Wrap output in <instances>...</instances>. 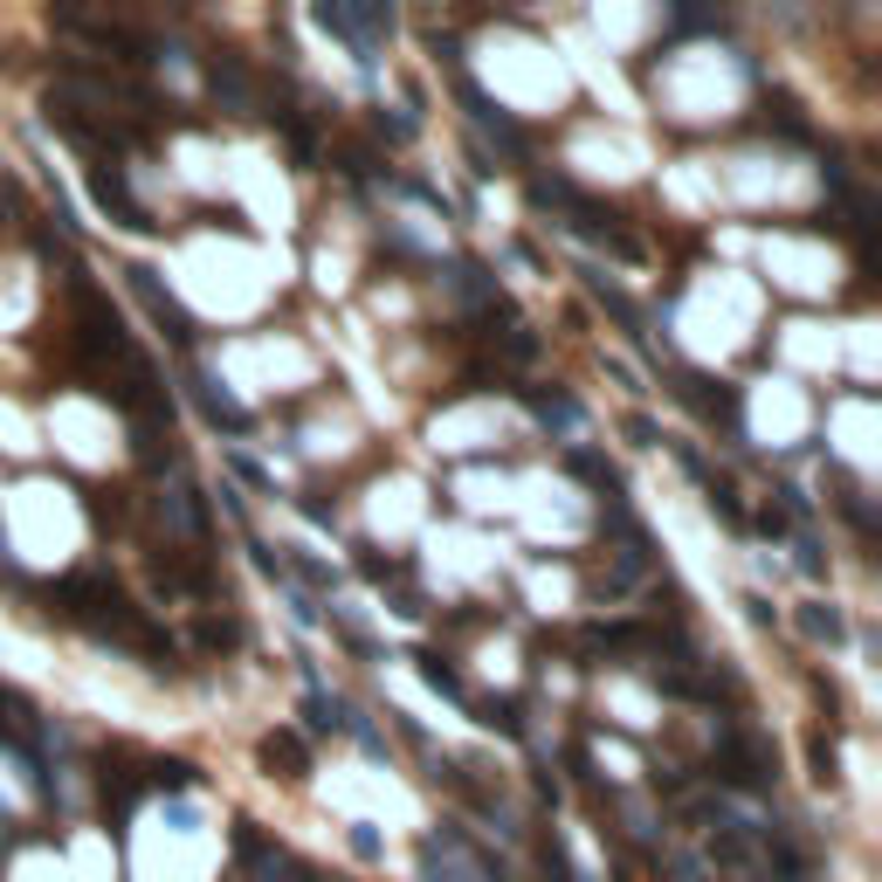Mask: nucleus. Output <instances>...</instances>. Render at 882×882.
I'll return each mask as SVG.
<instances>
[{"label": "nucleus", "mask_w": 882, "mask_h": 882, "mask_svg": "<svg viewBox=\"0 0 882 882\" xmlns=\"http://www.w3.org/2000/svg\"><path fill=\"white\" fill-rule=\"evenodd\" d=\"M531 407H538V421H552V428H573L580 421V407L565 400V394H531Z\"/></svg>", "instance_id": "nucleus-17"}, {"label": "nucleus", "mask_w": 882, "mask_h": 882, "mask_svg": "<svg viewBox=\"0 0 882 882\" xmlns=\"http://www.w3.org/2000/svg\"><path fill=\"white\" fill-rule=\"evenodd\" d=\"M414 662H421V676L441 690V696H462V669L449 662V655H434V648H421V655H414Z\"/></svg>", "instance_id": "nucleus-14"}, {"label": "nucleus", "mask_w": 882, "mask_h": 882, "mask_svg": "<svg viewBox=\"0 0 882 882\" xmlns=\"http://www.w3.org/2000/svg\"><path fill=\"white\" fill-rule=\"evenodd\" d=\"M676 394H683L696 414H704V421H731V428H738V394H731V386H717V379H696V373H683V379H676Z\"/></svg>", "instance_id": "nucleus-9"}, {"label": "nucleus", "mask_w": 882, "mask_h": 882, "mask_svg": "<svg viewBox=\"0 0 882 882\" xmlns=\"http://www.w3.org/2000/svg\"><path fill=\"white\" fill-rule=\"evenodd\" d=\"M483 724H489V731H504V738H525V704H517V696L483 704Z\"/></svg>", "instance_id": "nucleus-15"}, {"label": "nucleus", "mask_w": 882, "mask_h": 882, "mask_svg": "<svg viewBox=\"0 0 882 882\" xmlns=\"http://www.w3.org/2000/svg\"><path fill=\"white\" fill-rule=\"evenodd\" d=\"M200 641H207V648H235L242 628H235V620H200Z\"/></svg>", "instance_id": "nucleus-22"}, {"label": "nucleus", "mask_w": 882, "mask_h": 882, "mask_svg": "<svg viewBox=\"0 0 882 882\" xmlns=\"http://www.w3.org/2000/svg\"><path fill=\"white\" fill-rule=\"evenodd\" d=\"M56 614L76 620V628H90V635H111V641L145 648L159 669L173 662V635L152 628V620L132 607V593H124L111 573H76V580H63V586H56Z\"/></svg>", "instance_id": "nucleus-1"}, {"label": "nucleus", "mask_w": 882, "mask_h": 882, "mask_svg": "<svg viewBox=\"0 0 882 882\" xmlns=\"http://www.w3.org/2000/svg\"><path fill=\"white\" fill-rule=\"evenodd\" d=\"M194 400H200V414H207L214 428H228V434H249V407H235L228 394H214L207 379H194Z\"/></svg>", "instance_id": "nucleus-13"}, {"label": "nucleus", "mask_w": 882, "mask_h": 882, "mask_svg": "<svg viewBox=\"0 0 882 882\" xmlns=\"http://www.w3.org/2000/svg\"><path fill=\"white\" fill-rule=\"evenodd\" d=\"M710 510L724 517V525H731V531H745L751 525V517H745V504H738V489L731 483H710Z\"/></svg>", "instance_id": "nucleus-18"}, {"label": "nucleus", "mask_w": 882, "mask_h": 882, "mask_svg": "<svg viewBox=\"0 0 882 882\" xmlns=\"http://www.w3.org/2000/svg\"><path fill=\"white\" fill-rule=\"evenodd\" d=\"M90 194H97V207H103L118 228H139V235H145V228H159V221H145V207L132 200V187H124V173H118L111 159H90Z\"/></svg>", "instance_id": "nucleus-6"}, {"label": "nucleus", "mask_w": 882, "mask_h": 882, "mask_svg": "<svg viewBox=\"0 0 882 882\" xmlns=\"http://www.w3.org/2000/svg\"><path fill=\"white\" fill-rule=\"evenodd\" d=\"M538 862H544V875H552V882H580V875H573V862H565V848H559V841H538Z\"/></svg>", "instance_id": "nucleus-21"}, {"label": "nucleus", "mask_w": 882, "mask_h": 882, "mask_svg": "<svg viewBox=\"0 0 882 882\" xmlns=\"http://www.w3.org/2000/svg\"><path fill=\"white\" fill-rule=\"evenodd\" d=\"M56 29H69V35H84V42H97V48H118L124 63H159L166 48H159V35H145V29H124V21H90V14H56Z\"/></svg>", "instance_id": "nucleus-3"}, {"label": "nucleus", "mask_w": 882, "mask_h": 882, "mask_svg": "<svg viewBox=\"0 0 882 882\" xmlns=\"http://www.w3.org/2000/svg\"><path fill=\"white\" fill-rule=\"evenodd\" d=\"M462 103H470V118L483 124V132H497V139H504L510 152H525V145H531V139H525V124H510V118L497 111V103H489V97L476 90V84H462Z\"/></svg>", "instance_id": "nucleus-11"}, {"label": "nucleus", "mask_w": 882, "mask_h": 882, "mask_svg": "<svg viewBox=\"0 0 882 882\" xmlns=\"http://www.w3.org/2000/svg\"><path fill=\"white\" fill-rule=\"evenodd\" d=\"M263 765L283 772V780H304V772H310V751H304L297 731H269V738H263Z\"/></svg>", "instance_id": "nucleus-12"}, {"label": "nucleus", "mask_w": 882, "mask_h": 882, "mask_svg": "<svg viewBox=\"0 0 882 882\" xmlns=\"http://www.w3.org/2000/svg\"><path fill=\"white\" fill-rule=\"evenodd\" d=\"M145 786H166V793H187L194 786V765H179V759H159L145 772Z\"/></svg>", "instance_id": "nucleus-19"}, {"label": "nucleus", "mask_w": 882, "mask_h": 882, "mask_svg": "<svg viewBox=\"0 0 882 882\" xmlns=\"http://www.w3.org/2000/svg\"><path fill=\"white\" fill-rule=\"evenodd\" d=\"M710 855H717L724 869H751V862H759V841H751L745 820H717L710 827Z\"/></svg>", "instance_id": "nucleus-10"}, {"label": "nucleus", "mask_w": 882, "mask_h": 882, "mask_svg": "<svg viewBox=\"0 0 882 882\" xmlns=\"http://www.w3.org/2000/svg\"><path fill=\"white\" fill-rule=\"evenodd\" d=\"M800 628H807L814 641H841V614L827 600H807V614H800Z\"/></svg>", "instance_id": "nucleus-16"}, {"label": "nucleus", "mask_w": 882, "mask_h": 882, "mask_svg": "<svg viewBox=\"0 0 882 882\" xmlns=\"http://www.w3.org/2000/svg\"><path fill=\"white\" fill-rule=\"evenodd\" d=\"M814 780H820V786L835 780V745H827V738H814Z\"/></svg>", "instance_id": "nucleus-23"}, {"label": "nucleus", "mask_w": 882, "mask_h": 882, "mask_svg": "<svg viewBox=\"0 0 882 882\" xmlns=\"http://www.w3.org/2000/svg\"><path fill=\"white\" fill-rule=\"evenodd\" d=\"M628 434H635L641 449H648V441H655V421H648V414H628Z\"/></svg>", "instance_id": "nucleus-24"}, {"label": "nucleus", "mask_w": 882, "mask_h": 882, "mask_svg": "<svg viewBox=\"0 0 882 882\" xmlns=\"http://www.w3.org/2000/svg\"><path fill=\"white\" fill-rule=\"evenodd\" d=\"M124 276H132V290L145 297V310H152V318H159V324H166V339H173L179 352H187V345L200 339V331H194V318H187V310H179V304H173V297L159 290V276H152L145 263H132V269H124Z\"/></svg>", "instance_id": "nucleus-7"}, {"label": "nucleus", "mask_w": 882, "mask_h": 882, "mask_svg": "<svg viewBox=\"0 0 882 882\" xmlns=\"http://www.w3.org/2000/svg\"><path fill=\"white\" fill-rule=\"evenodd\" d=\"M235 848H242V862H255V875H263V882H310V869H304V862H290L283 848H269L263 835H249V827L235 835Z\"/></svg>", "instance_id": "nucleus-8"}, {"label": "nucleus", "mask_w": 882, "mask_h": 882, "mask_svg": "<svg viewBox=\"0 0 882 882\" xmlns=\"http://www.w3.org/2000/svg\"><path fill=\"white\" fill-rule=\"evenodd\" d=\"M207 84H214L221 111H242V118H263V90H255V69L235 56V48H214L207 56Z\"/></svg>", "instance_id": "nucleus-4"}, {"label": "nucleus", "mask_w": 882, "mask_h": 882, "mask_svg": "<svg viewBox=\"0 0 882 882\" xmlns=\"http://www.w3.org/2000/svg\"><path fill=\"white\" fill-rule=\"evenodd\" d=\"M318 29L331 35H345L359 48V63H373V42H386V29H394V8H318Z\"/></svg>", "instance_id": "nucleus-5"}, {"label": "nucleus", "mask_w": 882, "mask_h": 882, "mask_svg": "<svg viewBox=\"0 0 882 882\" xmlns=\"http://www.w3.org/2000/svg\"><path fill=\"white\" fill-rule=\"evenodd\" d=\"M304 710H310V724H318V731H345V724H352V717H345L339 704H331L324 690H310V704H304Z\"/></svg>", "instance_id": "nucleus-20"}, {"label": "nucleus", "mask_w": 882, "mask_h": 882, "mask_svg": "<svg viewBox=\"0 0 882 882\" xmlns=\"http://www.w3.org/2000/svg\"><path fill=\"white\" fill-rule=\"evenodd\" d=\"M710 780L717 786H738V793H765L772 786V751L759 738H745L738 724H724L717 745H710Z\"/></svg>", "instance_id": "nucleus-2"}]
</instances>
